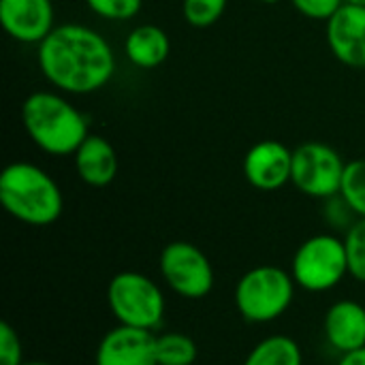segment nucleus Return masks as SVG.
Instances as JSON below:
<instances>
[{
	"mask_svg": "<svg viewBox=\"0 0 365 365\" xmlns=\"http://www.w3.org/2000/svg\"><path fill=\"white\" fill-rule=\"evenodd\" d=\"M340 197L357 218H365V158L346 163Z\"/></svg>",
	"mask_w": 365,
	"mask_h": 365,
	"instance_id": "obj_18",
	"label": "nucleus"
},
{
	"mask_svg": "<svg viewBox=\"0 0 365 365\" xmlns=\"http://www.w3.org/2000/svg\"><path fill=\"white\" fill-rule=\"evenodd\" d=\"M160 276L184 299H203L214 289V267L190 242H171L160 252Z\"/></svg>",
	"mask_w": 365,
	"mask_h": 365,
	"instance_id": "obj_8",
	"label": "nucleus"
},
{
	"mask_svg": "<svg viewBox=\"0 0 365 365\" xmlns=\"http://www.w3.org/2000/svg\"><path fill=\"white\" fill-rule=\"evenodd\" d=\"M293 6L310 19L317 21H329L336 11L344 4V0H291Z\"/></svg>",
	"mask_w": 365,
	"mask_h": 365,
	"instance_id": "obj_22",
	"label": "nucleus"
},
{
	"mask_svg": "<svg viewBox=\"0 0 365 365\" xmlns=\"http://www.w3.org/2000/svg\"><path fill=\"white\" fill-rule=\"evenodd\" d=\"M73 156L79 180L92 188H105L118 175V154L113 145L101 135H88Z\"/></svg>",
	"mask_w": 365,
	"mask_h": 365,
	"instance_id": "obj_14",
	"label": "nucleus"
},
{
	"mask_svg": "<svg viewBox=\"0 0 365 365\" xmlns=\"http://www.w3.org/2000/svg\"><path fill=\"white\" fill-rule=\"evenodd\" d=\"M0 203L15 220L30 227L53 225L64 207L56 180L26 160L11 163L0 173Z\"/></svg>",
	"mask_w": 365,
	"mask_h": 365,
	"instance_id": "obj_3",
	"label": "nucleus"
},
{
	"mask_svg": "<svg viewBox=\"0 0 365 365\" xmlns=\"http://www.w3.org/2000/svg\"><path fill=\"white\" fill-rule=\"evenodd\" d=\"M293 173V152L274 139L255 143L244 156V175L248 184L257 190L272 192L280 190L291 182Z\"/></svg>",
	"mask_w": 365,
	"mask_h": 365,
	"instance_id": "obj_9",
	"label": "nucleus"
},
{
	"mask_svg": "<svg viewBox=\"0 0 365 365\" xmlns=\"http://www.w3.org/2000/svg\"><path fill=\"white\" fill-rule=\"evenodd\" d=\"M171 51V41L167 32L154 24H143L130 30L124 41L126 58L139 68H156L160 66Z\"/></svg>",
	"mask_w": 365,
	"mask_h": 365,
	"instance_id": "obj_15",
	"label": "nucleus"
},
{
	"mask_svg": "<svg viewBox=\"0 0 365 365\" xmlns=\"http://www.w3.org/2000/svg\"><path fill=\"white\" fill-rule=\"evenodd\" d=\"M94 365H156V336L148 329L118 325L103 336Z\"/></svg>",
	"mask_w": 365,
	"mask_h": 365,
	"instance_id": "obj_11",
	"label": "nucleus"
},
{
	"mask_svg": "<svg viewBox=\"0 0 365 365\" xmlns=\"http://www.w3.org/2000/svg\"><path fill=\"white\" fill-rule=\"evenodd\" d=\"M346 163L327 143L308 141L293 150V186L312 199H334L340 195Z\"/></svg>",
	"mask_w": 365,
	"mask_h": 365,
	"instance_id": "obj_7",
	"label": "nucleus"
},
{
	"mask_svg": "<svg viewBox=\"0 0 365 365\" xmlns=\"http://www.w3.org/2000/svg\"><path fill=\"white\" fill-rule=\"evenodd\" d=\"M257 2H263V4H276V2H280V0H257Z\"/></svg>",
	"mask_w": 365,
	"mask_h": 365,
	"instance_id": "obj_27",
	"label": "nucleus"
},
{
	"mask_svg": "<svg viewBox=\"0 0 365 365\" xmlns=\"http://www.w3.org/2000/svg\"><path fill=\"white\" fill-rule=\"evenodd\" d=\"M344 246L349 257V276L365 284V218H359L349 227Z\"/></svg>",
	"mask_w": 365,
	"mask_h": 365,
	"instance_id": "obj_19",
	"label": "nucleus"
},
{
	"mask_svg": "<svg viewBox=\"0 0 365 365\" xmlns=\"http://www.w3.org/2000/svg\"><path fill=\"white\" fill-rule=\"evenodd\" d=\"M107 304L118 325L156 331L165 319V295L160 287L139 272H120L107 287Z\"/></svg>",
	"mask_w": 365,
	"mask_h": 365,
	"instance_id": "obj_5",
	"label": "nucleus"
},
{
	"mask_svg": "<svg viewBox=\"0 0 365 365\" xmlns=\"http://www.w3.org/2000/svg\"><path fill=\"white\" fill-rule=\"evenodd\" d=\"M229 0H182L184 19L195 28L214 26L227 11Z\"/></svg>",
	"mask_w": 365,
	"mask_h": 365,
	"instance_id": "obj_20",
	"label": "nucleus"
},
{
	"mask_svg": "<svg viewBox=\"0 0 365 365\" xmlns=\"http://www.w3.org/2000/svg\"><path fill=\"white\" fill-rule=\"evenodd\" d=\"M336 365H365V346L359 351H351L340 355V361Z\"/></svg>",
	"mask_w": 365,
	"mask_h": 365,
	"instance_id": "obj_24",
	"label": "nucleus"
},
{
	"mask_svg": "<svg viewBox=\"0 0 365 365\" xmlns=\"http://www.w3.org/2000/svg\"><path fill=\"white\" fill-rule=\"evenodd\" d=\"M21 340L17 331L9 325H0V365H21Z\"/></svg>",
	"mask_w": 365,
	"mask_h": 365,
	"instance_id": "obj_23",
	"label": "nucleus"
},
{
	"mask_svg": "<svg viewBox=\"0 0 365 365\" xmlns=\"http://www.w3.org/2000/svg\"><path fill=\"white\" fill-rule=\"evenodd\" d=\"M349 4H359V6H365V0H344Z\"/></svg>",
	"mask_w": 365,
	"mask_h": 365,
	"instance_id": "obj_26",
	"label": "nucleus"
},
{
	"mask_svg": "<svg viewBox=\"0 0 365 365\" xmlns=\"http://www.w3.org/2000/svg\"><path fill=\"white\" fill-rule=\"evenodd\" d=\"M21 122L30 141L51 156L75 154L86 141V115L56 92H32L21 105Z\"/></svg>",
	"mask_w": 365,
	"mask_h": 365,
	"instance_id": "obj_2",
	"label": "nucleus"
},
{
	"mask_svg": "<svg viewBox=\"0 0 365 365\" xmlns=\"http://www.w3.org/2000/svg\"><path fill=\"white\" fill-rule=\"evenodd\" d=\"M92 13H96L103 19L109 21H128L133 19L141 6L143 0H86Z\"/></svg>",
	"mask_w": 365,
	"mask_h": 365,
	"instance_id": "obj_21",
	"label": "nucleus"
},
{
	"mask_svg": "<svg viewBox=\"0 0 365 365\" xmlns=\"http://www.w3.org/2000/svg\"><path fill=\"white\" fill-rule=\"evenodd\" d=\"M327 344L340 355L365 346V308L359 302L340 299L329 306L323 319Z\"/></svg>",
	"mask_w": 365,
	"mask_h": 365,
	"instance_id": "obj_13",
	"label": "nucleus"
},
{
	"mask_svg": "<svg viewBox=\"0 0 365 365\" xmlns=\"http://www.w3.org/2000/svg\"><path fill=\"white\" fill-rule=\"evenodd\" d=\"M291 272L276 265H257L235 284V308L248 323L265 325L280 319L295 299Z\"/></svg>",
	"mask_w": 365,
	"mask_h": 365,
	"instance_id": "obj_4",
	"label": "nucleus"
},
{
	"mask_svg": "<svg viewBox=\"0 0 365 365\" xmlns=\"http://www.w3.org/2000/svg\"><path fill=\"white\" fill-rule=\"evenodd\" d=\"M244 365H304V353L293 338L269 336L248 353Z\"/></svg>",
	"mask_w": 365,
	"mask_h": 365,
	"instance_id": "obj_16",
	"label": "nucleus"
},
{
	"mask_svg": "<svg viewBox=\"0 0 365 365\" xmlns=\"http://www.w3.org/2000/svg\"><path fill=\"white\" fill-rule=\"evenodd\" d=\"M197 361V344L182 331L156 336V365H192Z\"/></svg>",
	"mask_w": 365,
	"mask_h": 365,
	"instance_id": "obj_17",
	"label": "nucleus"
},
{
	"mask_svg": "<svg viewBox=\"0 0 365 365\" xmlns=\"http://www.w3.org/2000/svg\"><path fill=\"white\" fill-rule=\"evenodd\" d=\"M53 0H0V24L17 43H41L56 28Z\"/></svg>",
	"mask_w": 365,
	"mask_h": 365,
	"instance_id": "obj_10",
	"label": "nucleus"
},
{
	"mask_svg": "<svg viewBox=\"0 0 365 365\" xmlns=\"http://www.w3.org/2000/svg\"><path fill=\"white\" fill-rule=\"evenodd\" d=\"M291 276L308 293H327L349 276L344 240L331 233L308 237L293 255Z\"/></svg>",
	"mask_w": 365,
	"mask_h": 365,
	"instance_id": "obj_6",
	"label": "nucleus"
},
{
	"mask_svg": "<svg viewBox=\"0 0 365 365\" xmlns=\"http://www.w3.org/2000/svg\"><path fill=\"white\" fill-rule=\"evenodd\" d=\"M331 53L351 68H365V6L344 2L327 21Z\"/></svg>",
	"mask_w": 365,
	"mask_h": 365,
	"instance_id": "obj_12",
	"label": "nucleus"
},
{
	"mask_svg": "<svg viewBox=\"0 0 365 365\" xmlns=\"http://www.w3.org/2000/svg\"><path fill=\"white\" fill-rule=\"evenodd\" d=\"M43 77L66 94H92L115 73V53L107 38L83 24L56 26L36 51Z\"/></svg>",
	"mask_w": 365,
	"mask_h": 365,
	"instance_id": "obj_1",
	"label": "nucleus"
},
{
	"mask_svg": "<svg viewBox=\"0 0 365 365\" xmlns=\"http://www.w3.org/2000/svg\"><path fill=\"white\" fill-rule=\"evenodd\" d=\"M21 365H51V364H47V361H24Z\"/></svg>",
	"mask_w": 365,
	"mask_h": 365,
	"instance_id": "obj_25",
	"label": "nucleus"
}]
</instances>
